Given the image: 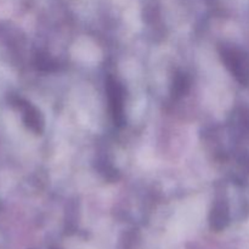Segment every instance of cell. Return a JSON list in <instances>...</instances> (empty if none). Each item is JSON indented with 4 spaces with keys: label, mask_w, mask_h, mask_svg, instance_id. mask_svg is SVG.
Segmentation results:
<instances>
[{
    "label": "cell",
    "mask_w": 249,
    "mask_h": 249,
    "mask_svg": "<svg viewBox=\"0 0 249 249\" xmlns=\"http://www.w3.org/2000/svg\"><path fill=\"white\" fill-rule=\"evenodd\" d=\"M107 95H108L109 107H111L112 116L117 125H123L125 123L124 116V91L122 85L116 79L109 77L106 83Z\"/></svg>",
    "instance_id": "obj_2"
},
{
    "label": "cell",
    "mask_w": 249,
    "mask_h": 249,
    "mask_svg": "<svg viewBox=\"0 0 249 249\" xmlns=\"http://www.w3.org/2000/svg\"><path fill=\"white\" fill-rule=\"evenodd\" d=\"M24 123L28 126L31 130L34 133H41L44 128V121L41 114L39 111L34 107L29 106L28 104L26 105V109H24Z\"/></svg>",
    "instance_id": "obj_4"
},
{
    "label": "cell",
    "mask_w": 249,
    "mask_h": 249,
    "mask_svg": "<svg viewBox=\"0 0 249 249\" xmlns=\"http://www.w3.org/2000/svg\"><path fill=\"white\" fill-rule=\"evenodd\" d=\"M53 249H56V248H53Z\"/></svg>",
    "instance_id": "obj_6"
},
{
    "label": "cell",
    "mask_w": 249,
    "mask_h": 249,
    "mask_svg": "<svg viewBox=\"0 0 249 249\" xmlns=\"http://www.w3.org/2000/svg\"><path fill=\"white\" fill-rule=\"evenodd\" d=\"M230 221V213H229V207L225 201H218L214 203L209 214V225L212 230L223 231Z\"/></svg>",
    "instance_id": "obj_3"
},
{
    "label": "cell",
    "mask_w": 249,
    "mask_h": 249,
    "mask_svg": "<svg viewBox=\"0 0 249 249\" xmlns=\"http://www.w3.org/2000/svg\"><path fill=\"white\" fill-rule=\"evenodd\" d=\"M221 58L238 83L242 85L249 84V57L247 53L236 48H223Z\"/></svg>",
    "instance_id": "obj_1"
},
{
    "label": "cell",
    "mask_w": 249,
    "mask_h": 249,
    "mask_svg": "<svg viewBox=\"0 0 249 249\" xmlns=\"http://www.w3.org/2000/svg\"><path fill=\"white\" fill-rule=\"evenodd\" d=\"M189 79L185 74H178L177 77L174 78L173 80V85H172V95L174 97H180L182 96L184 94H186L187 90H189L190 87Z\"/></svg>",
    "instance_id": "obj_5"
}]
</instances>
